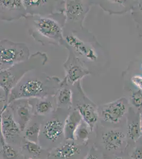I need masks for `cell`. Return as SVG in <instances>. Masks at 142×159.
I'll list each match as a JSON object with an SVG mask.
<instances>
[{"mask_svg":"<svg viewBox=\"0 0 142 159\" xmlns=\"http://www.w3.org/2000/svg\"><path fill=\"white\" fill-rule=\"evenodd\" d=\"M21 131H24L33 117V109L28 99H20L12 101L9 105Z\"/></svg>","mask_w":142,"mask_h":159,"instance_id":"cell-12","label":"cell"},{"mask_svg":"<svg viewBox=\"0 0 142 159\" xmlns=\"http://www.w3.org/2000/svg\"><path fill=\"white\" fill-rule=\"evenodd\" d=\"M58 108L70 110L73 107V93L70 86L65 80H62L61 85L55 96Z\"/></svg>","mask_w":142,"mask_h":159,"instance_id":"cell-17","label":"cell"},{"mask_svg":"<svg viewBox=\"0 0 142 159\" xmlns=\"http://www.w3.org/2000/svg\"><path fill=\"white\" fill-rule=\"evenodd\" d=\"M80 152L79 147L74 142H66L52 152L51 156L60 159H67L74 157Z\"/></svg>","mask_w":142,"mask_h":159,"instance_id":"cell-20","label":"cell"},{"mask_svg":"<svg viewBox=\"0 0 142 159\" xmlns=\"http://www.w3.org/2000/svg\"><path fill=\"white\" fill-rule=\"evenodd\" d=\"M128 101L122 97L99 107V119L107 123L116 124L121 121L127 111Z\"/></svg>","mask_w":142,"mask_h":159,"instance_id":"cell-10","label":"cell"},{"mask_svg":"<svg viewBox=\"0 0 142 159\" xmlns=\"http://www.w3.org/2000/svg\"><path fill=\"white\" fill-rule=\"evenodd\" d=\"M1 153L3 159H16L18 154L16 151L6 143V141L1 135Z\"/></svg>","mask_w":142,"mask_h":159,"instance_id":"cell-22","label":"cell"},{"mask_svg":"<svg viewBox=\"0 0 142 159\" xmlns=\"http://www.w3.org/2000/svg\"><path fill=\"white\" fill-rule=\"evenodd\" d=\"M25 25L29 35L43 46H64L65 42L64 12L49 16H30L25 18Z\"/></svg>","mask_w":142,"mask_h":159,"instance_id":"cell-1","label":"cell"},{"mask_svg":"<svg viewBox=\"0 0 142 159\" xmlns=\"http://www.w3.org/2000/svg\"><path fill=\"white\" fill-rule=\"evenodd\" d=\"M89 132H90L89 127L82 120L76 132L75 139L79 140L83 143H85L88 139Z\"/></svg>","mask_w":142,"mask_h":159,"instance_id":"cell-24","label":"cell"},{"mask_svg":"<svg viewBox=\"0 0 142 159\" xmlns=\"http://www.w3.org/2000/svg\"><path fill=\"white\" fill-rule=\"evenodd\" d=\"M24 148L27 150L29 153L34 157L39 156L42 152V148L38 143L32 141L26 140L25 141L24 145Z\"/></svg>","mask_w":142,"mask_h":159,"instance_id":"cell-27","label":"cell"},{"mask_svg":"<svg viewBox=\"0 0 142 159\" xmlns=\"http://www.w3.org/2000/svg\"><path fill=\"white\" fill-rule=\"evenodd\" d=\"M125 137V135L119 130H109L102 136L103 145L108 151L118 150L122 146Z\"/></svg>","mask_w":142,"mask_h":159,"instance_id":"cell-19","label":"cell"},{"mask_svg":"<svg viewBox=\"0 0 142 159\" xmlns=\"http://www.w3.org/2000/svg\"><path fill=\"white\" fill-rule=\"evenodd\" d=\"M30 55L25 43L2 39L0 42V70H6L16 64L27 61Z\"/></svg>","mask_w":142,"mask_h":159,"instance_id":"cell-7","label":"cell"},{"mask_svg":"<svg viewBox=\"0 0 142 159\" xmlns=\"http://www.w3.org/2000/svg\"><path fill=\"white\" fill-rule=\"evenodd\" d=\"M28 159H32V158H28Z\"/></svg>","mask_w":142,"mask_h":159,"instance_id":"cell-33","label":"cell"},{"mask_svg":"<svg viewBox=\"0 0 142 159\" xmlns=\"http://www.w3.org/2000/svg\"><path fill=\"white\" fill-rule=\"evenodd\" d=\"M130 103L135 108L138 110L142 109V90L138 89L133 91L130 96Z\"/></svg>","mask_w":142,"mask_h":159,"instance_id":"cell-26","label":"cell"},{"mask_svg":"<svg viewBox=\"0 0 142 159\" xmlns=\"http://www.w3.org/2000/svg\"><path fill=\"white\" fill-rule=\"evenodd\" d=\"M134 20L137 27L142 29V0L137 1L131 10Z\"/></svg>","mask_w":142,"mask_h":159,"instance_id":"cell-25","label":"cell"},{"mask_svg":"<svg viewBox=\"0 0 142 159\" xmlns=\"http://www.w3.org/2000/svg\"><path fill=\"white\" fill-rule=\"evenodd\" d=\"M27 15L49 16L64 12L65 0H23Z\"/></svg>","mask_w":142,"mask_h":159,"instance_id":"cell-9","label":"cell"},{"mask_svg":"<svg viewBox=\"0 0 142 159\" xmlns=\"http://www.w3.org/2000/svg\"><path fill=\"white\" fill-rule=\"evenodd\" d=\"M85 159H99L98 156L93 153L89 154Z\"/></svg>","mask_w":142,"mask_h":159,"instance_id":"cell-30","label":"cell"},{"mask_svg":"<svg viewBox=\"0 0 142 159\" xmlns=\"http://www.w3.org/2000/svg\"><path fill=\"white\" fill-rule=\"evenodd\" d=\"M130 1H95V5L110 15H122L131 10L136 2Z\"/></svg>","mask_w":142,"mask_h":159,"instance_id":"cell-14","label":"cell"},{"mask_svg":"<svg viewBox=\"0 0 142 159\" xmlns=\"http://www.w3.org/2000/svg\"><path fill=\"white\" fill-rule=\"evenodd\" d=\"M82 120L79 112L72 108L65 118L64 123V137L65 139H75L76 132Z\"/></svg>","mask_w":142,"mask_h":159,"instance_id":"cell-16","label":"cell"},{"mask_svg":"<svg viewBox=\"0 0 142 159\" xmlns=\"http://www.w3.org/2000/svg\"><path fill=\"white\" fill-rule=\"evenodd\" d=\"M1 135L6 141L12 139L20 134L19 126L13 116L11 108H7L1 112Z\"/></svg>","mask_w":142,"mask_h":159,"instance_id":"cell-13","label":"cell"},{"mask_svg":"<svg viewBox=\"0 0 142 159\" xmlns=\"http://www.w3.org/2000/svg\"><path fill=\"white\" fill-rule=\"evenodd\" d=\"M27 13L23 0H1L0 19L2 21H12L25 18Z\"/></svg>","mask_w":142,"mask_h":159,"instance_id":"cell-11","label":"cell"},{"mask_svg":"<svg viewBox=\"0 0 142 159\" xmlns=\"http://www.w3.org/2000/svg\"><path fill=\"white\" fill-rule=\"evenodd\" d=\"M131 157L133 159H142V148H136L131 154Z\"/></svg>","mask_w":142,"mask_h":159,"instance_id":"cell-28","label":"cell"},{"mask_svg":"<svg viewBox=\"0 0 142 159\" xmlns=\"http://www.w3.org/2000/svg\"><path fill=\"white\" fill-rule=\"evenodd\" d=\"M142 131L140 124V116L136 120L129 123L127 126V135L132 141H137L142 136Z\"/></svg>","mask_w":142,"mask_h":159,"instance_id":"cell-21","label":"cell"},{"mask_svg":"<svg viewBox=\"0 0 142 159\" xmlns=\"http://www.w3.org/2000/svg\"><path fill=\"white\" fill-rule=\"evenodd\" d=\"M132 81L139 88V89L142 90V78L139 76H134L132 78Z\"/></svg>","mask_w":142,"mask_h":159,"instance_id":"cell-29","label":"cell"},{"mask_svg":"<svg viewBox=\"0 0 142 159\" xmlns=\"http://www.w3.org/2000/svg\"><path fill=\"white\" fill-rule=\"evenodd\" d=\"M62 80L38 70L28 73L12 89L9 96V105L20 99L44 98L55 96L61 85Z\"/></svg>","mask_w":142,"mask_h":159,"instance_id":"cell-2","label":"cell"},{"mask_svg":"<svg viewBox=\"0 0 142 159\" xmlns=\"http://www.w3.org/2000/svg\"><path fill=\"white\" fill-rule=\"evenodd\" d=\"M140 127H141V129H142V114H140Z\"/></svg>","mask_w":142,"mask_h":159,"instance_id":"cell-31","label":"cell"},{"mask_svg":"<svg viewBox=\"0 0 142 159\" xmlns=\"http://www.w3.org/2000/svg\"><path fill=\"white\" fill-rule=\"evenodd\" d=\"M57 116L49 119L44 127L43 133L45 138L49 141L56 142L64 135V124L61 119Z\"/></svg>","mask_w":142,"mask_h":159,"instance_id":"cell-18","label":"cell"},{"mask_svg":"<svg viewBox=\"0 0 142 159\" xmlns=\"http://www.w3.org/2000/svg\"><path fill=\"white\" fill-rule=\"evenodd\" d=\"M125 159V158H124V157H116V158H115V159Z\"/></svg>","mask_w":142,"mask_h":159,"instance_id":"cell-32","label":"cell"},{"mask_svg":"<svg viewBox=\"0 0 142 159\" xmlns=\"http://www.w3.org/2000/svg\"><path fill=\"white\" fill-rule=\"evenodd\" d=\"M28 100L34 115L45 116L54 112V104H56L55 96L44 98H30Z\"/></svg>","mask_w":142,"mask_h":159,"instance_id":"cell-15","label":"cell"},{"mask_svg":"<svg viewBox=\"0 0 142 159\" xmlns=\"http://www.w3.org/2000/svg\"><path fill=\"white\" fill-rule=\"evenodd\" d=\"M71 88L73 93L72 108L79 112L83 121L89 127L90 132H92L99 120V107L86 96L81 85V81L75 83Z\"/></svg>","mask_w":142,"mask_h":159,"instance_id":"cell-5","label":"cell"},{"mask_svg":"<svg viewBox=\"0 0 142 159\" xmlns=\"http://www.w3.org/2000/svg\"><path fill=\"white\" fill-rule=\"evenodd\" d=\"M94 5V0H65L66 21L64 33L84 29L85 19Z\"/></svg>","mask_w":142,"mask_h":159,"instance_id":"cell-6","label":"cell"},{"mask_svg":"<svg viewBox=\"0 0 142 159\" xmlns=\"http://www.w3.org/2000/svg\"><path fill=\"white\" fill-rule=\"evenodd\" d=\"M40 126L34 123L31 126L27 127L25 129V136L27 140L37 143L39 137Z\"/></svg>","mask_w":142,"mask_h":159,"instance_id":"cell-23","label":"cell"},{"mask_svg":"<svg viewBox=\"0 0 142 159\" xmlns=\"http://www.w3.org/2000/svg\"><path fill=\"white\" fill-rule=\"evenodd\" d=\"M66 48L71 49L86 65V62L94 63L99 59V49L102 48L95 35L87 29L64 33Z\"/></svg>","mask_w":142,"mask_h":159,"instance_id":"cell-3","label":"cell"},{"mask_svg":"<svg viewBox=\"0 0 142 159\" xmlns=\"http://www.w3.org/2000/svg\"><path fill=\"white\" fill-rule=\"evenodd\" d=\"M67 49L68 51V56L63 65L65 73L64 79L71 87L85 76L91 74V72L88 66L71 49Z\"/></svg>","mask_w":142,"mask_h":159,"instance_id":"cell-8","label":"cell"},{"mask_svg":"<svg viewBox=\"0 0 142 159\" xmlns=\"http://www.w3.org/2000/svg\"><path fill=\"white\" fill-rule=\"evenodd\" d=\"M48 60L46 52L38 51L31 54L29 59L16 64L0 72V89L5 92L9 98L11 91L25 74L44 66Z\"/></svg>","mask_w":142,"mask_h":159,"instance_id":"cell-4","label":"cell"}]
</instances>
